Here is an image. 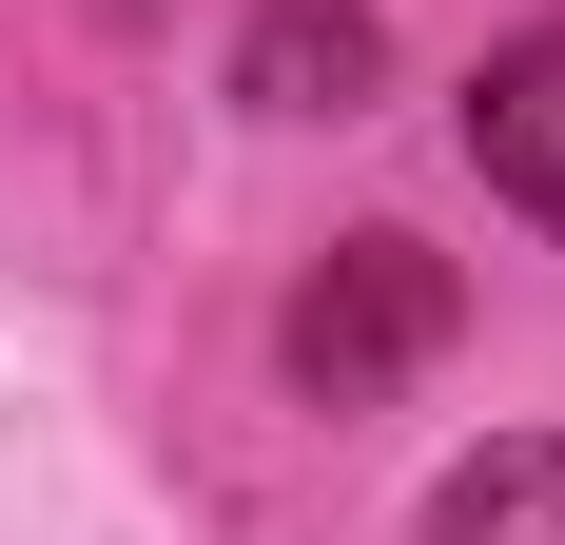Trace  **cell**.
Masks as SVG:
<instances>
[{
	"label": "cell",
	"mask_w": 565,
	"mask_h": 545,
	"mask_svg": "<svg viewBox=\"0 0 565 545\" xmlns=\"http://www.w3.org/2000/svg\"><path fill=\"white\" fill-rule=\"evenodd\" d=\"M429 545H565V429H508L429 488Z\"/></svg>",
	"instance_id": "4"
},
{
	"label": "cell",
	"mask_w": 565,
	"mask_h": 545,
	"mask_svg": "<svg viewBox=\"0 0 565 545\" xmlns=\"http://www.w3.org/2000/svg\"><path fill=\"white\" fill-rule=\"evenodd\" d=\"M449 351V254L429 234H351L312 292H292V389L312 409H371V389H409Z\"/></svg>",
	"instance_id": "1"
},
{
	"label": "cell",
	"mask_w": 565,
	"mask_h": 545,
	"mask_svg": "<svg viewBox=\"0 0 565 545\" xmlns=\"http://www.w3.org/2000/svg\"><path fill=\"white\" fill-rule=\"evenodd\" d=\"M468 175H488L508 215L565 234V20H526V40L468 78Z\"/></svg>",
	"instance_id": "2"
},
{
	"label": "cell",
	"mask_w": 565,
	"mask_h": 545,
	"mask_svg": "<svg viewBox=\"0 0 565 545\" xmlns=\"http://www.w3.org/2000/svg\"><path fill=\"white\" fill-rule=\"evenodd\" d=\"M234 78H254V117H371V78H391V40H371L351 0H274Z\"/></svg>",
	"instance_id": "3"
}]
</instances>
